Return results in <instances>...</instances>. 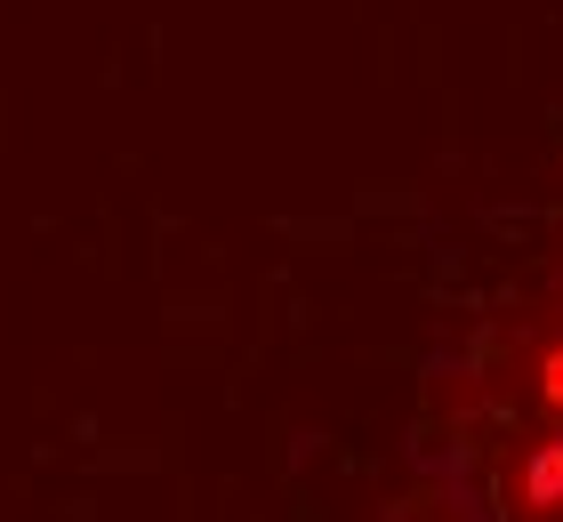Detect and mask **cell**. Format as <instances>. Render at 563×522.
I'll return each mask as SVG.
<instances>
[{"label":"cell","mask_w":563,"mask_h":522,"mask_svg":"<svg viewBox=\"0 0 563 522\" xmlns=\"http://www.w3.org/2000/svg\"><path fill=\"white\" fill-rule=\"evenodd\" d=\"M395 522H563V266L443 370Z\"/></svg>","instance_id":"obj_1"}]
</instances>
